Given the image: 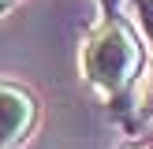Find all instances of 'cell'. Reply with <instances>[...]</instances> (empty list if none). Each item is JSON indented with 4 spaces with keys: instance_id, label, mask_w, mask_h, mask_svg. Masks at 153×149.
<instances>
[{
    "instance_id": "5b68a950",
    "label": "cell",
    "mask_w": 153,
    "mask_h": 149,
    "mask_svg": "<svg viewBox=\"0 0 153 149\" xmlns=\"http://www.w3.org/2000/svg\"><path fill=\"white\" fill-rule=\"evenodd\" d=\"M15 4H19V0H0V22H4V19H7V11H11V7H15Z\"/></svg>"
},
{
    "instance_id": "277c9868",
    "label": "cell",
    "mask_w": 153,
    "mask_h": 149,
    "mask_svg": "<svg viewBox=\"0 0 153 149\" xmlns=\"http://www.w3.org/2000/svg\"><path fill=\"white\" fill-rule=\"evenodd\" d=\"M146 119H153V74L146 82V89H142L138 97H134V116H131V131L138 123H146Z\"/></svg>"
},
{
    "instance_id": "52a82bcc",
    "label": "cell",
    "mask_w": 153,
    "mask_h": 149,
    "mask_svg": "<svg viewBox=\"0 0 153 149\" xmlns=\"http://www.w3.org/2000/svg\"><path fill=\"white\" fill-rule=\"evenodd\" d=\"M101 4H105V11H116V7H120V0H101Z\"/></svg>"
},
{
    "instance_id": "7a4b0ae2",
    "label": "cell",
    "mask_w": 153,
    "mask_h": 149,
    "mask_svg": "<svg viewBox=\"0 0 153 149\" xmlns=\"http://www.w3.org/2000/svg\"><path fill=\"white\" fill-rule=\"evenodd\" d=\"M37 97L15 82H0V149H11L34 131Z\"/></svg>"
},
{
    "instance_id": "6da1fadb",
    "label": "cell",
    "mask_w": 153,
    "mask_h": 149,
    "mask_svg": "<svg viewBox=\"0 0 153 149\" xmlns=\"http://www.w3.org/2000/svg\"><path fill=\"white\" fill-rule=\"evenodd\" d=\"M146 63H149L146 41H142L138 26L127 15H120V7L101 15V22L86 34L79 49L82 82L112 112L123 116L127 131H131V116H134V86H138Z\"/></svg>"
},
{
    "instance_id": "3957f363",
    "label": "cell",
    "mask_w": 153,
    "mask_h": 149,
    "mask_svg": "<svg viewBox=\"0 0 153 149\" xmlns=\"http://www.w3.org/2000/svg\"><path fill=\"white\" fill-rule=\"evenodd\" d=\"M120 7H127V19L138 26L146 52H149V63H153V0H120Z\"/></svg>"
},
{
    "instance_id": "8992f818",
    "label": "cell",
    "mask_w": 153,
    "mask_h": 149,
    "mask_svg": "<svg viewBox=\"0 0 153 149\" xmlns=\"http://www.w3.org/2000/svg\"><path fill=\"white\" fill-rule=\"evenodd\" d=\"M123 149H153L149 142H131V145H123Z\"/></svg>"
}]
</instances>
